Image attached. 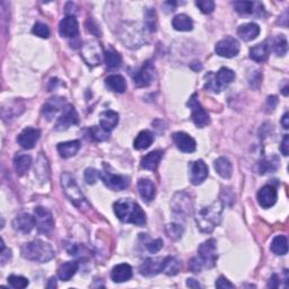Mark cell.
<instances>
[{
	"label": "cell",
	"mask_w": 289,
	"mask_h": 289,
	"mask_svg": "<svg viewBox=\"0 0 289 289\" xmlns=\"http://www.w3.org/2000/svg\"><path fill=\"white\" fill-rule=\"evenodd\" d=\"M172 210L178 216L188 217L193 211V200L191 196L187 192L181 191L174 194L171 202Z\"/></svg>",
	"instance_id": "7"
},
{
	"label": "cell",
	"mask_w": 289,
	"mask_h": 289,
	"mask_svg": "<svg viewBox=\"0 0 289 289\" xmlns=\"http://www.w3.org/2000/svg\"><path fill=\"white\" fill-rule=\"evenodd\" d=\"M21 252L23 258L39 263L49 262L56 256L53 247L42 240H34L24 244Z\"/></svg>",
	"instance_id": "3"
},
{
	"label": "cell",
	"mask_w": 289,
	"mask_h": 289,
	"mask_svg": "<svg viewBox=\"0 0 289 289\" xmlns=\"http://www.w3.org/2000/svg\"><path fill=\"white\" fill-rule=\"evenodd\" d=\"M187 286L190 288H201V285L196 280V279H188Z\"/></svg>",
	"instance_id": "56"
},
{
	"label": "cell",
	"mask_w": 289,
	"mask_h": 289,
	"mask_svg": "<svg viewBox=\"0 0 289 289\" xmlns=\"http://www.w3.org/2000/svg\"><path fill=\"white\" fill-rule=\"evenodd\" d=\"M198 254L203 267L207 268L215 267L218 259L216 240L210 238V240L201 243L198 247Z\"/></svg>",
	"instance_id": "8"
},
{
	"label": "cell",
	"mask_w": 289,
	"mask_h": 289,
	"mask_svg": "<svg viewBox=\"0 0 289 289\" xmlns=\"http://www.w3.org/2000/svg\"><path fill=\"white\" fill-rule=\"evenodd\" d=\"M61 186L66 196L69 198L75 206H76L79 210L85 211L89 209V203L87 202L86 198L84 197V194L81 190V188L78 187V184L75 180V177L69 173H63L61 175Z\"/></svg>",
	"instance_id": "4"
},
{
	"label": "cell",
	"mask_w": 289,
	"mask_h": 289,
	"mask_svg": "<svg viewBox=\"0 0 289 289\" xmlns=\"http://www.w3.org/2000/svg\"><path fill=\"white\" fill-rule=\"evenodd\" d=\"M188 106L191 109V118L192 121L198 128H205L209 123H210V119H209V114L202 105L198 101L197 93H194L190 97L188 102Z\"/></svg>",
	"instance_id": "9"
},
{
	"label": "cell",
	"mask_w": 289,
	"mask_h": 289,
	"mask_svg": "<svg viewBox=\"0 0 289 289\" xmlns=\"http://www.w3.org/2000/svg\"><path fill=\"white\" fill-rule=\"evenodd\" d=\"M99 178L103 181L105 186L111 189L112 191H122L127 189L130 184V178L126 175H120V174H114L109 171L101 172Z\"/></svg>",
	"instance_id": "12"
},
{
	"label": "cell",
	"mask_w": 289,
	"mask_h": 289,
	"mask_svg": "<svg viewBox=\"0 0 289 289\" xmlns=\"http://www.w3.org/2000/svg\"><path fill=\"white\" fill-rule=\"evenodd\" d=\"M154 141V134L149 130H143L139 132V134L136 138V140L133 142V147L141 151V149H147Z\"/></svg>",
	"instance_id": "38"
},
{
	"label": "cell",
	"mask_w": 289,
	"mask_h": 289,
	"mask_svg": "<svg viewBox=\"0 0 289 289\" xmlns=\"http://www.w3.org/2000/svg\"><path fill=\"white\" fill-rule=\"evenodd\" d=\"M270 250L276 256H285L288 252V241L287 237L283 235H278L273 238L270 245Z\"/></svg>",
	"instance_id": "39"
},
{
	"label": "cell",
	"mask_w": 289,
	"mask_h": 289,
	"mask_svg": "<svg viewBox=\"0 0 289 289\" xmlns=\"http://www.w3.org/2000/svg\"><path fill=\"white\" fill-rule=\"evenodd\" d=\"M32 165V157L25 154H19L14 158V167L19 176L24 175Z\"/></svg>",
	"instance_id": "34"
},
{
	"label": "cell",
	"mask_w": 289,
	"mask_h": 289,
	"mask_svg": "<svg viewBox=\"0 0 289 289\" xmlns=\"http://www.w3.org/2000/svg\"><path fill=\"white\" fill-rule=\"evenodd\" d=\"M165 232L169 238L176 241V240H180V238L182 237L184 229L181 225H178V224H168V225H166L165 227Z\"/></svg>",
	"instance_id": "42"
},
{
	"label": "cell",
	"mask_w": 289,
	"mask_h": 289,
	"mask_svg": "<svg viewBox=\"0 0 289 289\" xmlns=\"http://www.w3.org/2000/svg\"><path fill=\"white\" fill-rule=\"evenodd\" d=\"M64 103H66V99L63 97H52L50 98L49 101L44 104L43 109H42V113L43 116L46 117L48 120H51V119L56 116V114L60 111L61 109H63L64 106Z\"/></svg>",
	"instance_id": "24"
},
{
	"label": "cell",
	"mask_w": 289,
	"mask_h": 289,
	"mask_svg": "<svg viewBox=\"0 0 289 289\" xmlns=\"http://www.w3.org/2000/svg\"><path fill=\"white\" fill-rule=\"evenodd\" d=\"M8 283L11 287L18 289V288H26L28 286L29 281H28V279H26L25 277L12 275L8 277Z\"/></svg>",
	"instance_id": "44"
},
{
	"label": "cell",
	"mask_w": 289,
	"mask_h": 289,
	"mask_svg": "<svg viewBox=\"0 0 289 289\" xmlns=\"http://www.w3.org/2000/svg\"><path fill=\"white\" fill-rule=\"evenodd\" d=\"M280 285V281H279V276L278 275H272L271 278L269 279L268 287L269 288H278Z\"/></svg>",
	"instance_id": "55"
},
{
	"label": "cell",
	"mask_w": 289,
	"mask_h": 289,
	"mask_svg": "<svg viewBox=\"0 0 289 289\" xmlns=\"http://www.w3.org/2000/svg\"><path fill=\"white\" fill-rule=\"evenodd\" d=\"M164 258H148L142 262V265L139 268L140 275L151 277L158 275L163 272Z\"/></svg>",
	"instance_id": "21"
},
{
	"label": "cell",
	"mask_w": 289,
	"mask_h": 289,
	"mask_svg": "<svg viewBox=\"0 0 289 289\" xmlns=\"http://www.w3.org/2000/svg\"><path fill=\"white\" fill-rule=\"evenodd\" d=\"M164 243L162 238H156V240L149 241L146 243V247L147 250L151 253H156L158 251H161V248L163 247Z\"/></svg>",
	"instance_id": "50"
},
{
	"label": "cell",
	"mask_w": 289,
	"mask_h": 289,
	"mask_svg": "<svg viewBox=\"0 0 289 289\" xmlns=\"http://www.w3.org/2000/svg\"><path fill=\"white\" fill-rule=\"evenodd\" d=\"M223 209V202L219 200L199 209L194 215L198 228L203 233H211L222 222Z\"/></svg>",
	"instance_id": "2"
},
{
	"label": "cell",
	"mask_w": 289,
	"mask_h": 289,
	"mask_svg": "<svg viewBox=\"0 0 289 289\" xmlns=\"http://www.w3.org/2000/svg\"><path fill=\"white\" fill-rule=\"evenodd\" d=\"M12 257V251L9 250V248H6L5 247V243H4V240H2V262H3V265H5L9 259H11Z\"/></svg>",
	"instance_id": "53"
},
{
	"label": "cell",
	"mask_w": 289,
	"mask_h": 289,
	"mask_svg": "<svg viewBox=\"0 0 289 289\" xmlns=\"http://www.w3.org/2000/svg\"><path fill=\"white\" fill-rule=\"evenodd\" d=\"M89 132H91L92 138L94 139V140H96V141L106 140V139L110 136V132L105 131V130H104V129H102L101 127H97V126L92 127L91 130H89Z\"/></svg>",
	"instance_id": "46"
},
{
	"label": "cell",
	"mask_w": 289,
	"mask_h": 289,
	"mask_svg": "<svg viewBox=\"0 0 289 289\" xmlns=\"http://www.w3.org/2000/svg\"><path fill=\"white\" fill-rule=\"evenodd\" d=\"M105 85L112 92L116 93H124L127 89L126 79L121 75H111V76L106 77Z\"/></svg>",
	"instance_id": "33"
},
{
	"label": "cell",
	"mask_w": 289,
	"mask_h": 289,
	"mask_svg": "<svg viewBox=\"0 0 289 289\" xmlns=\"http://www.w3.org/2000/svg\"><path fill=\"white\" fill-rule=\"evenodd\" d=\"M54 287H57L56 278H51L50 279V283L48 285V288H54Z\"/></svg>",
	"instance_id": "58"
},
{
	"label": "cell",
	"mask_w": 289,
	"mask_h": 289,
	"mask_svg": "<svg viewBox=\"0 0 289 289\" xmlns=\"http://www.w3.org/2000/svg\"><path fill=\"white\" fill-rule=\"evenodd\" d=\"M281 124H282V127L285 128V129L289 128V114L288 113L283 114V117L281 119Z\"/></svg>",
	"instance_id": "57"
},
{
	"label": "cell",
	"mask_w": 289,
	"mask_h": 289,
	"mask_svg": "<svg viewBox=\"0 0 289 289\" xmlns=\"http://www.w3.org/2000/svg\"><path fill=\"white\" fill-rule=\"evenodd\" d=\"M79 268V263L77 261H70L66 262L59 267L58 269V277L60 278L62 281H68L75 276Z\"/></svg>",
	"instance_id": "31"
},
{
	"label": "cell",
	"mask_w": 289,
	"mask_h": 289,
	"mask_svg": "<svg viewBox=\"0 0 289 289\" xmlns=\"http://www.w3.org/2000/svg\"><path fill=\"white\" fill-rule=\"evenodd\" d=\"M34 226H35V219L26 212L21 213L13 221V227L15 231L23 234L31 232Z\"/></svg>",
	"instance_id": "23"
},
{
	"label": "cell",
	"mask_w": 289,
	"mask_h": 289,
	"mask_svg": "<svg viewBox=\"0 0 289 289\" xmlns=\"http://www.w3.org/2000/svg\"><path fill=\"white\" fill-rule=\"evenodd\" d=\"M132 277V268L127 263H121L112 269L111 279L114 282H124L128 281Z\"/></svg>",
	"instance_id": "27"
},
{
	"label": "cell",
	"mask_w": 289,
	"mask_h": 289,
	"mask_svg": "<svg viewBox=\"0 0 289 289\" xmlns=\"http://www.w3.org/2000/svg\"><path fill=\"white\" fill-rule=\"evenodd\" d=\"M181 262L174 257H165L164 258V266L163 272L167 276H175L181 270Z\"/></svg>",
	"instance_id": "37"
},
{
	"label": "cell",
	"mask_w": 289,
	"mask_h": 289,
	"mask_svg": "<svg viewBox=\"0 0 289 289\" xmlns=\"http://www.w3.org/2000/svg\"><path fill=\"white\" fill-rule=\"evenodd\" d=\"M233 5L235 11L240 15H254V16L261 17L265 14V7L261 3L235 2Z\"/></svg>",
	"instance_id": "18"
},
{
	"label": "cell",
	"mask_w": 289,
	"mask_h": 289,
	"mask_svg": "<svg viewBox=\"0 0 289 289\" xmlns=\"http://www.w3.org/2000/svg\"><path fill=\"white\" fill-rule=\"evenodd\" d=\"M138 191L143 201L151 202L154 198H155V186L154 183L148 180V178H140L138 181Z\"/></svg>",
	"instance_id": "28"
},
{
	"label": "cell",
	"mask_w": 289,
	"mask_h": 289,
	"mask_svg": "<svg viewBox=\"0 0 289 289\" xmlns=\"http://www.w3.org/2000/svg\"><path fill=\"white\" fill-rule=\"evenodd\" d=\"M215 51L219 57L223 58H233L236 57L240 52V43L236 39L232 37H226L225 39L217 42Z\"/></svg>",
	"instance_id": "13"
},
{
	"label": "cell",
	"mask_w": 289,
	"mask_h": 289,
	"mask_svg": "<svg viewBox=\"0 0 289 289\" xmlns=\"http://www.w3.org/2000/svg\"><path fill=\"white\" fill-rule=\"evenodd\" d=\"M143 31L138 23H127L121 28L120 39L128 48H139L144 42Z\"/></svg>",
	"instance_id": "6"
},
{
	"label": "cell",
	"mask_w": 289,
	"mask_h": 289,
	"mask_svg": "<svg viewBox=\"0 0 289 289\" xmlns=\"http://www.w3.org/2000/svg\"><path fill=\"white\" fill-rule=\"evenodd\" d=\"M257 199L259 205L265 209L275 206V203L277 202L278 199V193L276 188L273 186H270V184H267V186L262 187L260 189V191L258 192Z\"/></svg>",
	"instance_id": "16"
},
{
	"label": "cell",
	"mask_w": 289,
	"mask_h": 289,
	"mask_svg": "<svg viewBox=\"0 0 289 289\" xmlns=\"http://www.w3.org/2000/svg\"><path fill=\"white\" fill-rule=\"evenodd\" d=\"M280 151L283 156H288V153H289V136L288 134H285V137H283L282 139V142L280 144Z\"/></svg>",
	"instance_id": "54"
},
{
	"label": "cell",
	"mask_w": 289,
	"mask_h": 289,
	"mask_svg": "<svg viewBox=\"0 0 289 289\" xmlns=\"http://www.w3.org/2000/svg\"><path fill=\"white\" fill-rule=\"evenodd\" d=\"M215 285L217 288H234L233 283L229 280H227V279L224 276H221L217 279Z\"/></svg>",
	"instance_id": "52"
},
{
	"label": "cell",
	"mask_w": 289,
	"mask_h": 289,
	"mask_svg": "<svg viewBox=\"0 0 289 289\" xmlns=\"http://www.w3.org/2000/svg\"><path fill=\"white\" fill-rule=\"evenodd\" d=\"M189 267H190V270L192 272L198 273L202 270L203 265L199 258H192L190 260V263H189Z\"/></svg>",
	"instance_id": "51"
},
{
	"label": "cell",
	"mask_w": 289,
	"mask_h": 289,
	"mask_svg": "<svg viewBox=\"0 0 289 289\" xmlns=\"http://www.w3.org/2000/svg\"><path fill=\"white\" fill-rule=\"evenodd\" d=\"M196 5L203 14H211L215 9V3L212 0H199L196 2Z\"/></svg>",
	"instance_id": "47"
},
{
	"label": "cell",
	"mask_w": 289,
	"mask_h": 289,
	"mask_svg": "<svg viewBox=\"0 0 289 289\" xmlns=\"http://www.w3.org/2000/svg\"><path fill=\"white\" fill-rule=\"evenodd\" d=\"M213 166H215L216 172L222 177L229 178L232 176V173H233L232 163L229 162L226 157H219L218 159H216Z\"/></svg>",
	"instance_id": "36"
},
{
	"label": "cell",
	"mask_w": 289,
	"mask_h": 289,
	"mask_svg": "<svg viewBox=\"0 0 289 289\" xmlns=\"http://www.w3.org/2000/svg\"><path fill=\"white\" fill-rule=\"evenodd\" d=\"M208 166L202 159L192 162L190 165V181L194 186H199L208 177Z\"/></svg>",
	"instance_id": "19"
},
{
	"label": "cell",
	"mask_w": 289,
	"mask_h": 289,
	"mask_svg": "<svg viewBox=\"0 0 289 289\" xmlns=\"http://www.w3.org/2000/svg\"><path fill=\"white\" fill-rule=\"evenodd\" d=\"M59 34L62 38L74 39L79 34V24L75 16H66L59 23Z\"/></svg>",
	"instance_id": "17"
},
{
	"label": "cell",
	"mask_w": 289,
	"mask_h": 289,
	"mask_svg": "<svg viewBox=\"0 0 289 289\" xmlns=\"http://www.w3.org/2000/svg\"><path fill=\"white\" fill-rule=\"evenodd\" d=\"M162 151H155L147 154L146 156L141 158V167L147 169V171H156V168L159 165V162L163 157Z\"/></svg>",
	"instance_id": "30"
},
{
	"label": "cell",
	"mask_w": 289,
	"mask_h": 289,
	"mask_svg": "<svg viewBox=\"0 0 289 289\" xmlns=\"http://www.w3.org/2000/svg\"><path fill=\"white\" fill-rule=\"evenodd\" d=\"M78 120L79 119L76 109H75L71 104H67V105L62 109V114L57 120L54 129H56L57 131H64L74 126V124H77Z\"/></svg>",
	"instance_id": "14"
},
{
	"label": "cell",
	"mask_w": 289,
	"mask_h": 289,
	"mask_svg": "<svg viewBox=\"0 0 289 289\" xmlns=\"http://www.w3.org/2000/svg\"><path fill=\"white\" fill-rule=\"evenodd\" d=\"M208 81L206 82V88L213 93H219L223 88L227 87L229 84H232L235 79V73L229 68L223 67L218 70L216 75L209 73L207 75Z\"/></svg>",
	"instance_id": "5"
},
{
	"label": "cell",
	"mask_w": 289,
	"mask_h": 289,
	"mask_svg": "<svg viewBox=\"0 0 289 289\" xmlns=\"http://www.w3.org/2000/svg\"><path fill=\"white\" fill-rule=\"evenodd\" d=\"M41 137V131L35 128H25L24 130L18 134L17 142L21 144L24 149H32L38 140Z\"/></svg>",
	"instance_id": "20"
},
{
	"label": "cell",
	"mask_w": 289,
	"mask_h": 289,
	"mask_svg": "<svg viewBox=\"0 0 289 289\" xmlns=\"http://www.w3.org/2000/svg\"><path fill=\"white\" fill-rule=\"evenodd\" d=\"M79 148H81V141L79 140L60 142L58 143L57 146L59 155H60L62 158H69L75 156L79 151Z\"/></svg>",
	"instance_id": "29"
},
{
	"label": "cell",
	"mask_w": 289,
	"mask_h": 289,
	"mask_svg": "<svg viewBox=\"0 0 289 289\" xmlns=\"http://www.w3.org/2000/svg\"><path fill=\"white\" fill-rule=\"evenodd\" d=\"M155 78V68L151 61L143 63V66L134 73L133 82L137 87H147Z\"/></svg>",
	"instance_id": "15"
},
{
	"label": "cell",
	"mask_w": 289,
	"mask_h": 289,
	"mask_svg": "<svg viewBox=\"0 0 289 289\" xmlns=\"http://www.w3.org/2000/svg\"><path fill=\"white\" fill-rule=\"evenodd\" d=\"M172 25L176 31H181V32L192 31V28H193L192 19L186 14L176 15V16L173 18Z\"/></svg>",
	"instance_id": "35"
},
{
	"label": "cell",
	"mask_w": 289,
	"mask_h": 289,
	"mask_svg": "<svg viewBox=\"0 0 289 289\" xmlns=\"http://www.w3.org/2000/svg\"><path fill=\"white\" fill-rule=\"evenodd\" d=\"M144 26H146L149 31L154 32L156 31L157 25V18H156V12L153 8H148L144 14Z\"/></svg>",
	"instance_id": "43"
},
{
	"label": "cell",
	"mask_w": 289,
	"mask_h": 289,
	"mask_svg": "<svg viewBox=\"0 0 289 289\" xmlns=\"http://www.w3.org/2000/svg\"><path fill=\"white\" fill-rule=\"evenodd\" d=\"M32 33L34 34V35H37L39 38H42V39H48L50 37L49 27L47 26L46 24H43L41 22H38V23L34 24Z\"/></svg>",
	"instance_id": "45"
},
{
	"label": "cell",
	"mask_w": 289,
	"mask_h": 289,
	"mask_svg": "<svg viewBox=\"0 0 289 289\" xmlns=\"http://www.w3.org/2000/svg\"><path fill=\"white\" fill-rule=\"evenodd\" d=\"M113 210L121 222L143 226L146 224V213L132 199H120L114 202Z\"/></svg>",
	"instance_id": "1"
},
{
	"label": "cell",
	"mask_w": 289,
	"mask_h": 289,
	"mask_svg": "<svg viewBox=\"0 0 289 289\" xmlns=\"http://www.w3.org/2000/svg\"><path fill=\"white\" fill-rule=\"evenodd\" d=\"M104 60H105L107 68L116 69L121 66L122 58L118 51H116L113 48L110 47L106 51L104 52Z\"/></svg>",
	"instance_id": "40"
},
{
	"label": "cell",
	"mask_w": 289,
	"mask_h": 289,
	"mask_svg": "<svg viewBox=\"0 0 289 289\" xmlns=\"http://www.w3.org/2000/svg\"><path fill=\"white\" fill-rule=\"evenodd\" d=\"M259 34H260V26L256 23L243 24L237 28V35L245 42L256 40L259 37Z\"/></svg>",
	"instance_id": "25"
},
{
	"label": "cell",
	"mask_w": 289,
	"mask_h": 289,
	"mask_svg": "<svg viewBox=\"0 0 289 289\" xmlns=\"http://www.w3.org/2000/svg\"><path fill=\"white\" fill-rule=\"evenodd\" d=\"M273 51L279 57L285 56L288 51V42L287 39L283 35H278L273 41Z\"/></svg>",
	"instance_id": "41"
},
{
	"label": "cell",
	"mask_w": 289,
	"mask_h": 289,
	"mask_svg": "<svg viewBox=\"0 0 289 289\" xmlns=\"http://www.w3.org/2000/svg\"><path fill=\"white\" fill-rule=\"evenodd\" d=\"M119 123V114L112 110L104 111L99 116V127L107 132H111Z\"/></svg>",
	"instance_id": "26"
},
{
	"label": "cell",
	"mask_w": 289,
	"mask_h": 289,
	"mask_svg": "<svg viewBox=\"0 0 289 289\" xmlns=\"http://www.w3.org/2000/svg\"><path fill=\"white\" fill-rule=\"evenodd\" d=\"M174 143L176 144L178 151L183 153H193L197 148V142L194 139L186 132H175L173 134Z\"/></svg>",
	"instance_id": "22"
},
{
	"label": "cell",
	"mask_w": 289,
	"mask_h": 289,
	"mask_svg": "<svg viewBox=\"0 0 289 289\" xmlns=\"http://www.w3.org/2000/svg\"><path fill=\"white\" fill-rule=\"evenodd\" d=\"M275 169H277V162L273 163L272 161H268V159H263L260 163V167H259L260 174H266L268 172L275 171Z\"/></svg>",
	"instance_id": "49"
},
{
	"label": "cell",
	"mask_w": 289,
	"mask_h": 289,
	"mask_svg": "<svg viewBox=\"0 0 289 289\" xmlns=\"http://www.w3.org/2000/svg\"><path fill=\"white\" fill-rule=\"evenodd\" d=\"M269 53H270V48H269L267 42L259 43L256 47L250 49V58L257 62L266 61L269 57Z\"/></svg>",
	"instance_id": "32"
},
{
	"label": "cell",
	"mask_w": 289,
	"mask_h": 289,
	"mask_svg": "<svg viewBox=\"0 0 289 289\" xmlns=\"http://www.w3.org/2000/svg\"><path fill=\"white\" fill-rule=\"evenodd\" d=\"M101 176V172H98L95 168H87L85 172V181L87 184H94Z\"/></svg>",
	"instance_id": "48"
},
{
	"label": "cell",
	"mask_w": 289,
	"mask_h": 289,
	"mask_svg": "<svg viewBox=\"0 0 289 289\" xmlns=\"http://www.w3.org/2000/svg\"><path fill=\"white\" fill-rule=\"evenodd\" d=\"M34 219L38 231L42 234H50L54 228L52 213L43 207H37L34 210Z\"/></svg>",
	"instance_id": "11"
},
{
	"label": "cell",
	"mask_w": 289,
	"mask_h": 289,
	"mask_svg": "<svg viewBox=\"0 0 289 289\" xmlns=\"http://www.w3.org/2000/svg\"><path fill=\"white\" fill-rule=\"evenodd\" d=\"M103 50L96 41H88L82 48V57L88 66H98L102 61Z\"/></svg>",
	"instance_id": "10"
}]
</instances>
